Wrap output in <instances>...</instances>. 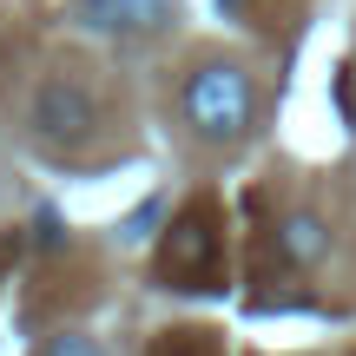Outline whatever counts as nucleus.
<instances>
[{"label": "nucleus", "instance_id": "obj_6", "mask_svg": "<svg viewBox=\"0 0 356 356\" xmlns=\"http://www.w3.org/2000/svg\"><path fill=\"white\" fill-rule=\"evenodd\" d=\"M152 356H225V343H218V330H198L191 323V330H165L152 343Z\"/></svg>", "mask_w": 356, "mask_h": 356}, {"label": "nucleus", "instance_id": "obj_1", "mask_svg": "<svg viewBox=\"0 0 356 356\" xmlns=\"http://www.w3.org/2000/svg\"><path fill=\"white\" fill-rule=\"evenodd\" d=\"M178 113H185L191 139L204 145H238L257 126V79L238 60H198L178 86Z\"/></svg>", "mask_w": 356, "mask_h": 356}, {"label": "nucleus", "instance_id": "obj_7", "mask_svg": "<svg viewBox=\"0 0 356 356\" xmlns=\"http://www.w3.org/2000/svg\"><path fill=\"white\" fill-rule=\"evenodd\" d=\"M40 356H106V350H99V337H86V330H60V337L40 343Z\"/></svg>", "mask_w": 356, "mask_h": 356}, {"label": "nucleus", "instance_id": "obj_2", "mask_svg": "<svg viewBox=\"0 0 356 356\" xmlns=\"http://www.w3.org/2000/svg\"><path fill=\"white\" fill-rule=\"evenodd\" d=\"M218 257H225V231H218L211 204H191L172 218L165 244H159V277L165 291H211L218 284Z\"/></svg>", "mask_w": 356, "mask_h": 356}, {"label": "nucleus", "instance_id": "obj_5", "mask_svg": "<svg viewBox=\"0 0 356 356\" xmlns=\"http://www.w3.org/2000/svg\"><path fill=\"white\" fill-rule=\"evenodd\" d=\"M277 257L291 270H317L323 257H330V225H323L317 211H284L277 218Z\"/></svg>", "mask_w": 356, "mask_h": 356}, {"label": "nucleus", "instance_id": "obj_4", "mask_svg": "<svg viewBox=\"0 0 356 356\" xmlns=\"http://www.w3.org/2000/svg\"><path fill=\"white\" fill-rule=\"evenodd\" d=\"M178 20V0H73V26L92 40H152Z\"/></svg>", "mask_w": 356, "mask_h": 356}, {"label": "nucleus", "instance_id": "obj_3", "mask_svg": "<svg viewBox=\"0 0 356 356\" xmlns=\"http://www.w3.org/2000/svg\"><path fill=\"white\" fill-rule=\"evenodd\" d=\"M26 126H33V139L73 152V145H86L99 132V99H92V86L79 73H47L33 86V99H26Z\"/></svg>", "mask_w": 356, "mask_h": 356}]
</instances>
